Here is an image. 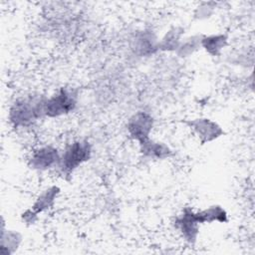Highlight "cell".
Returning <instances> with one entry per match:
<instances>
[{
    "label": "cell",
    "mask_w": 255,
    "mask_h": 255,
    "mask_svg": "<svg viewBox=\"0 0 255 255\" xmlns=\"http://www.w3.org/2000/svg\"><path fill=\"white\" fill-rule=\"evenodd\" d=\"M43 95H25L17 98L8 110V121L17 129L28 128L45 118V101Z\"/></svg>",
    "instance_id": "6da1fadb"
},
{
    "label": "cell",
    "mask_w": 255,
    "mask_h": 255,
    "mask_svg": "<svg viewBox=\"0 0 255 255\" xmlns=\"http://www.w3.org/2000/svg\"><path fill=\"white\" fill-rule=\"evenodd\" d=\"M93 155V145L88 139H74L61 150L58 171L63 177L71 176Z\"/></svg>",
    "instance_id": "7a4b0ae2"
},
{
    "label": "cell",
    "mask_w": 255,
    "mask_h": 255,
    "mask_svg": "<svg viewBox=\"0 0 255 255\" xmlns=\"http://www.w3.org/2000/svg\"><path fill=\"white\" fill-rule=\"evenodd\" d=\"M78 106V93L70 87H61L45 101V118L59 119L72 114Z\"/></svg>",
    "instance_id": "3957f363"
},
{
    "label": "cell",
    "mask_w": 255,
    "mask_h": 255,
    "mask_svg": "<svg viewBox=\"0 0 255 255\" xmlns=\"http://www.w3.org/2000/svg\"><path fill=\"white\" fill-rule=\"evenodd\" d=\"M60 193L61 188L58 185L53 184L45 187L35 197L31 206L22 212L21 220L27 225L35 224L39 219V215L51 210L55 206Z\"/></svg>",
    "instance_id": "277c9868"
},
{
    "label": "cell",
    "mask_w": 255,
    "mask_h": 255,
    "mask_svg": "<svg viewBox=\"0 0 255 255\" xmlns=\"http://www.w3.org/2000/svg\"><path fill=\"white\" fill-rule=\"evenodd\" d=\"M183 123L201 144L217 140L225 133L223 128L216 121L207 117L186 119Z\"/></svg>",
    "instance_id": "5b68a950"
},
{
    "label": "cell",
    "mask_w": 255,
    "mask_h": 255,
    "mask_svg": "<svg viewBox=\"0 0 255 255\" xmlns=\"http://www.w3.org/2000/svg\"><path fill=\"white\" fill-rule=\"evenodd\" d=\"M173 226L185 243L190 246L195 245L201 226L196 216V210L189 206L183 207V209L175 216Z\"/></svg>",
    "instance_id": "8992f818"
},
{
    "label": "cell",
    "mask_w": 255,
    "mask_h": 255,
    "mask_svg": "<svg viewBox=\"0 0 255 255\" xmlns=\"http://www.w3.org/2000/svg\"><path fill=\"white\" fill-rule=\"evenodd\" d=\"M61 150L52 144H43L34 148L28 157V166L35 171L45 172L57 169L60 163Z\"/></svg>",
    "instance_id": "52a82bcc"
},
{
    "label": "cell",
    "mask_w": 255,
    "mask_h": 255,
    "mask_svg": "<svg viewBox=\"0 0 255 255\" xmlns=\"http://www.w3.org/2000/svg\"><path fill=\"white\" fill-rule=\"evenodd\" d=\"M154 128V118L145 111H137L132 114L126 125L128 135L138 143L148 139Z\"/></svg>",
    "instance_id": "ba28073f"
},
{
    "label": "cell",
    "mask_w": 255,
    "mask_h": 255,
    "mask_svg": "<svg viewBox=\"0 0 255 255\" xmlns=\"http://www.w3.org/2000/svg\"><path fill=\"white\" fill-rule=\"evenodd\" d=\"M138 149L143 158L150 160H164L172 155V149L167 143L151 137L138 143Z\"/></svg>",
    "instance_id": "9c48e42d"
},
{
    "label": "cell",
    "mask_w": 255,
    "mask_h": 255,
    "mask_svg": "<svg viewBox=\"0 0 255 255\" xmlns=\"http://www.w3.org/2000/svg\"><path fill=\"white\" fill-rule=\"evenodd\" d=\"M228 45L229 37L225 33L202 35L201 38V49L211 57L221 56Z\"/></svg>",
    "instance_id": "30bf717a"
},
{
    "label": "cell",
    "mask_w": 255,
    "mask_h": 255,
    "mask_svg": "<svg viewBox=\"0 0 255 255\" xmlns=\"http://www.w3.org/2000/svg\"><path fill=\"white\" fill-rule=\"evenodd\" d=\"M23 242V235L15 229L1 226L0 255L15 254Z\"/></svg>",
    "instance_id": "8fae6325"
},
{
    "label": "cell",
    "mask_w": 255,
    "mask_h": 255,
    "mask_svg": "<svg viewBox=\"0 0 255 255\" xmlns=\"http://www.w3.org/2000/svg\"><path fill=\"white\" fill-rule=\"evenodd\" d=\"M196 216L201 225L211 223H226L229 220L226 209L219 204H212L203 209L196 210Z\"/></svg>",
    "instance_id": "7c38bea8"
},
{
    "label": "cell",
    "mask_w": 255,
    "mask_h": 255,
    "mask_svg": "<svg viewBox=\"0 0 255 255\" xmlns=\"http://www.w3.org/2000/svg\"><path fill=\"white\" fill-rule=\"evenodd\" d=\"M184 38V29L181 26L169 28L157 42V50L162 52L175 53L182 39Z\"/></svg>",
    "instance_id": "4fadbf2b"
},
{
    "label": "cell",
    "mask_w": 255,
    "mask_h": 255,
    "mask_svg": "<svg viewBox=\"0 0 255 255\" xmlns=\"http://www.w3.org/2000/svg\"><path fill=\"white\" fill-rule=\"evenodd\" d=\"M203 34H194L188 37H184L178 46L175 54L179 58L185 59L201 49V38Z\"/></svg>",
    "instance_id": "5bb4252c"
},
{
    "label": "cell",
    "mask_w": 255,
    "mask_h": 255,
    "mask_svg": "<svg viewBox=\"0 0 255 255\" xmlns=\"http://www.w3.org/2000/svg\"><path fill=\"white\" fill-rule=\"evenodd\" d=\"M215 2H202L194 10V17L197 20H206L212 17L215 12Z\"/></svg>",
    "instance_id": "9a60e30c"
}]
</instances>
